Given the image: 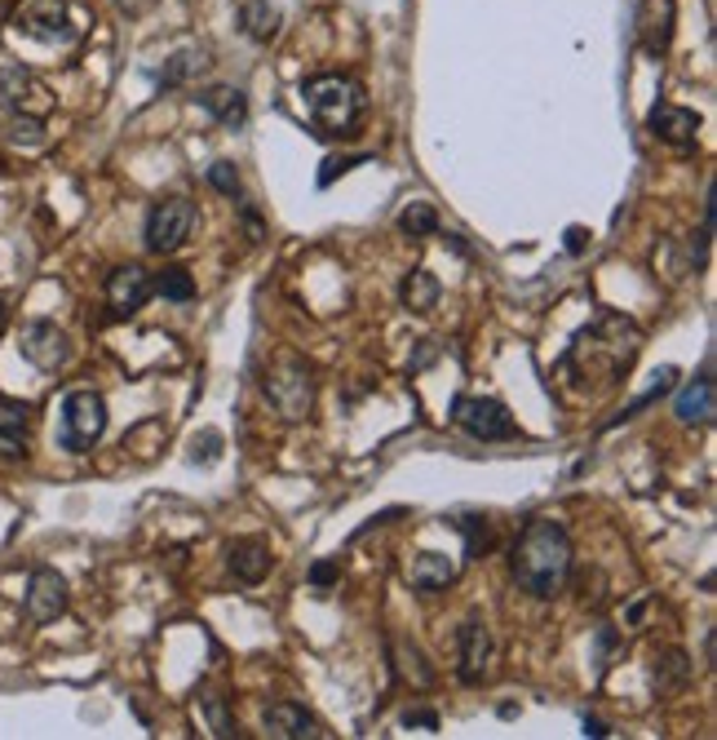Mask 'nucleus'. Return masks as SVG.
<instances>
[{"label": "nucleus", "mask_w": 717, "mask_h": 740, "mask_svg": "<svg viewBox=\"0 0 717 740\" xmlns=\"http://www.w3.org/2000/svg\"><path fill=\"white\" fill-rule=\"evenodd\" d=\"M452 421L478 444H497V440H519V421L510 417V408L501 399H483V395H456L452 399Z\"/></svg>", "instance_id": "423d86ee"}, {"label": "nucleus", "mask_w": 717, "mask_h": 740, "mask_svg": "<svg viewBox=\"0 0 717 740\" xmlns=\"http://www.w3.org/2000/svg\"><path fill=\"white\" fill-rule=\"evenodd\" d=\"M580 727H584V736H593V740H603V736H612V727H607L603 718H589V714H584V722H580Z\"/></svg>", "instance_id": "ea45409f"}, {"label": "nucleus", "mask_w": 717, "mask_h": 740, "mask_svg": "<svg viewBox=\"0 0 717 740\" xmlns=\"http://www.w3.org/2000/svg\"><path fill=\"white\" fill-rule=\"evenodd\" d=\"M673 382H678V368H660V373H656V382H651V390H647V395H638L634 403H625V412H616L612 421H603V431H616L621 421H634L638 412H647L651 403H660V399L673 390Z\"/></svg>", "instance_id": "5701e85b"}, {"label": "nucleus", "mask_w": 717, "mask_h": 740, "mask_svg": "<svg viewBox=\"0 0 717 740\" xmlns=\"http://www.w3.org/2000/svg\"><path fill=\"white\" fill-rule=\"evenodd\" d=\"M27 93H41V84H36V80H32L23 67L0 71V102H5V107L23 112V107H27Z\"/></svg>", "instance_id": "a878e982"}, {"label": "nucleus", "mask_w": 717, "mask_h": 740, "mask_svg": "<svg viewBox=\"0 0 717 740\" xmlns=\"http://www.w3.org/2000/svg\"><path fill=\"white\" fill-rule=\"evenodd\" d=\"M102 431H106V399L98 390H71L58 417V448L80 457L102 440Z\"/></svg>", "instance_id": "39448f33"}, {"label": "nucleus", "mask_w": 717, "mask_h": 740, "mask_svg": "<svg viewBox=\"0 0 717 740\" xmlns=\"http://www.w3.org/2000/svg\"><path fill=\"white\" fill-rule=\"evenodd\" d=\"M510 572L532 599H554L571 572V537L558 519H532L510 550Z\"/></svg>", "instance_id": "f03ea898"}, {"label": "nucleus", "mask_w": 717, "mask_h": 740, "mask_svg": "<svg viewBox=\"0 0 717 740\" xmlns=\"http://www.w3.org/2000/svg\"><path fill=\"white\" fill-rule=\"evenodd\" d=\"M208 186H213V191H221V195H230V200H239V169H235L230 160L208 164Z\"/></svg>", "instance_id": "7c9ffc66"}, {"label": "nucleus", "mask_w": 717, "mask_h": 740, "mask_svg": "<svg viewBox=\"0 0 717 740\" xmlns=\"http://www.w3.org/2000/svg\"><path fill=\"white\" fill-rule=\"evenodd\" d=\"M337 581H341V563H337V559L310 563V585H315V590H332Z\"/></svg>", "instance_id": "72a5a7b5"}, {"label": "nucleus", "mask_w": 717, "mask_h": 740, "mask_svg": "<svg viewBox=\"0 0 717 740\" xmlns=\"http://www.w3.org/2000/svg\"><path fill=\"white\" fill-rule=\"evenodd\" d=\"M151 297V275L143 266H115L106 275V301H111V315L115 320H129V315H138Z\"/></svg>", "instance_id": "f8f14e48"}, {"label": "nucleus", "mask_w": 717, "mask_h": 740, "mask_svg": "<svg viewBox=\"0 0 717 740\" xmlns=\"http://www.w3.org/2000/svg\"><path fill=\"white\" fill-rule=\"evenodd\" d=\"M195 107L208 112L221 129H244L249 125V93L235 89V84H213L195 93Z\"/></svg>", "instance_id": "4468645a"}, {"label": "nucleus", "mask_w": 717, "mask_h": 740, "mask_svg": "<svg viewBox=\"0 0 717 740\" xmlns=\"http://www.w3.org/2000/svg\"><path fill=\"white\" fill-rule=\"evenodd\" d=\"M456 581V563L447 559V555H439V550H421L417 559H412V590H421V594H439V590H447Z\"/></svg>", "instance_id": "aec40b11"}, {"label": "nucleus", "mask_w": 717, "mask_h": 740, "mask_svg": "<svg viewBox=\"0 0 717 740\" xmlns=\"http://www.w3.org/2000/svg\"><path fill=\"white\" fill-rule=\"evenodd\" d=\"M200 705H204V714H208V727H213V736H221V740L239 736V727H235V718H230V709H226V696H217V692H204V696H200Z\"/></svg>", "instance_id": "c85d7f7f"}, {"label": "nucleus", "mask_w": 717, "mask_h": 740, "mask_svg": "<svg viewBox=\"0 0 717 740\" xmlns=\"http://www.w3.org/2000/svg\"><path fill=\"white\" fill-rule=\"evenodd\" d=\"M673 412H678V421H686V426H704V421L713 417V368H704V373L678 395Z\"/></svg>", "instance_id": "6ab92c4d"}, {"label": "nucleus", "mask_w": 717, "mask_h": 740, "mask_svg": "<svg viewBox=\"0 0 717 740\" xmlns=\"http://www.w3.org/2000/svg\"><path fill=\"white\" fill-rule=\"evenodd\" d=\"M460 533H465V555L469 559H483L492 550V523L483 514H465L460 519Z\"/></svg>", "instance_id": "bb28decb"}, {"label": "nucleus", "mask_w": 717, "mask_h": 740, "mask_svg": "<svg viewBox=\"0 0 717 740\" xmlns=\"http://www.w3.org/2000/svg\"><path fill=\"white\" fill-rule=\"evenodd\" d=\"M488 670H492V629L478 616H469L456 629V679L465 687H478L488 679Z\"/></svg>", "instance_id": "1a4fd4ad"}, {"label": "nucleus", "mask_w": 717, "mask_h": 740, "mask_svg": "<svg viewBox=\"0 0 717 740\" xmlns=\"http://www.w3.org/2000/svg\"><path fill=\"white\" fill-rule=\"evenodd\" d=\"M226 568L235 572V581L244 585H262L271 572V546L262 537H244V542H230L226 550Z\"/></svg>", "instance_id": "f3484780"}, {"label": "nucleus", "mask_w": 717, "mask_h": 740, "mask_svg": "<svg viewBox=\"0 0 717 740\" xmlns=\"http://www.w3.org/2000/svg\"><path fill=\"white\" fill-rule=\"evenodd\" d=\"M439 297H443V284H439L425 266L408 271L403 284H399V301H403V310H412V315H430V310L439 306Z\"/></svg>", "instance_id": "4be33fe9"}, {"label": "nucleus", "mask_w": 717, "mask_h": 740, "mask_svg": "<svg viewBox=\"0 0 717 740\" xmlns=\"http://www.w3.org/2000/svg\"><path fill=\"white\" fill-rule=\"evenodd\" d=\"M354 164H368V156H328L323 169H319V186H332L341 173H350Z\"/></svg>", "instance_id": "473e14b6"}, {"label": "nucleus", "mask_w": 717, "mask_h": 740, "mask_svg": "<svg viewBox=\"0 0 717 740\" xmlns=\"http://www.w3.org/2000/svg\"><path fill=\"white\" fill-rule=\"evenodd\" d=\"M306 107H310V125L319 138H354L358 125H364L368 98L364 84L341 76V71H323L315 80H306Z\"/></svg>", "instance_id": "7ed1b4c3"}, {"label": "nucleus", "mask_w": 717, "mask_h": 740, "mask_svg": "<svg viewBox=\"0 0 717 740\" xmlns=\"http://www.w3.org/2000/svg\"><path fill=\"white\" fill-rule=\"evenodd\" d=\"M403 727L439 731V709H430V705H408V709H403Z\"/></svg>", "instance_id": "f704fd0d"}, {"label": "nucleus", "mask_w": 717, "mask_h": 740, "mask_svg": "<svg viewBox=\"0 0 717 740\" xmlns=\"http://www.w3.org/2000/svg\"><path fill=\"white\" fill-rule=\"evenodd\" d=\"M262 390H266L271 408H275L284 421H301V417H310V408H315V373H310V364H306L301 355H280V360L266 368Z\"/></svg>", "instance_id": "20e7f679"}, {"label": "nucleus", "mask_w": 717, "mask_h": 740, "mask_svg": "<svg viewBox=\"0 0 717 740\" xmlns=\"http://www.w3.org/2000/svg\"><path fill=\"white\" fill-rule=\"evenodd\" d=\"M10 138H14V143H41L45 134H41V125H36V121H14Z\"/></svg>", "instance_id": "4c0bfd02"}, {"label": "nucleus", "mask_w": 717, "mask_h": 740, "mask_svg": "<svg viewBox=\"0 0 717 740\" xmlns=\"http://www.w3.org/2000/svg\"><path fill=\"white\" fill-rule=\"evenodd\" d=\"M191 227H195V204H191L186 195H169V200H156V204H151L143 236H147V249H151V253H173V249L186 244Z\"/></svg>", "instance_id": "0eeeda50"}, {"label": "nucleus", "mask_w": 717, "mask_h": 740, "mask_svg": "<svg viewBox=\"0 0 717 740\" xmlns=\"http://www.w3.org/2000/svg\"><path fill=\"white\" fill-rule=\"evenodd\" d=\"M27 431H32V408L23 399H0V453L23 457L27 453Z\"/></svg>", "instance_id": "a211bd4d"}, {"label": "nucleus", "mask_w": 717, "mask_h": 740, "mask_svg": "<svg viewBox=\"0 0 717 740\" xmlns=\"http://www.w3.org/2000/svg\"><path fill=\"white\" fill-rule=\"evenodd\" d=\"M584 244H589L584 227H567V253H571V258H580V253H584Z\"/></svg>", "instance_id": "58836bf2"}, {"label": "nucleus", "mask_w": 717, "mask_h": 740, "mask_svg": "<svg viewBox=\"0 0 717 740\" xmlns=\"http://www.w3.org/2000/svg\"><path fill=\"white\" fill-rule=\"evenodd\" d=\"M217 457H221V431H204V435H195V440H191V462L213 466Z\"/></svg>", "instance_id": "2f4dec72"}, {"label": "nucleus", "mask_w": 717, "mask_h": 740, "mask_svg": "<svg viewBox=\"0 0 717 740\" xmlns=\"http://www.w3.org/2000/svg\"><path fill=\"white\" fill-rule=\"evenodd\" d=\"M14 27L32 41H45V45H71L80 36V27L71 23V10L62 0H23L14 10Z\"/></svg>", "instance_id": "6e6552de"}, {"label": "nucleus", "mask_w": 717, "mask_h": 740, "mask_svg": "<svg viewBox=\"0 0 717 740\" xmlns=\"http://www.w3.org/2000/svg\"><path fill=\"white\" fill-rule=\"evenodd\" d=\"M262 722H266V731H271L275 740H315V736H323V731H319V718H315L306 705H297V701H275V705H266Z\"/></svg>", "instance_id": "dca6fc26"}, {"label": "nucleus", "mask_w": 717, "mask_h": 740, "mask_svg": "<svg viewBox=\"0 0 717 740\" xmlns=\"http://www.w3.org/2000/svg\"><path fill=\"white\" fill-rule=\"evenodd\" d=\"M660 665H656V683H660V692H669V687H682L686 679H691V661H686V652H664V657H656Z\"/></svg>", "instance_id": "cd10ccee"}, {"label": "nucleus", "mask_w": 717, "mask_h": 740, "mask_svg": "<svg viewBox=\"0 0 717 740\" xmlns=\"http://www.w3.org/2000/svg\"><path fill=\"white\" fill-rule=\"evenodd\" d=\"M612 648H616V629H612V625H598V670L607 665Z\"/></svg>", "instance_id": "c9c22d12"}, {"label": "nucleus", "mask_w": 717, "mask_h": 740, "mask_svg": "<svg viewBox=\"0 0 717 740\" xmlns=\"http://www.w3.org/2000/svg\"><path fill=\"white\" fill-rule=\"evenodd\" d=\"M638 346H642V333L634 320H625L616 310H598L593 325H584L571 338L562 355V373L576 382V390H593V377H603V386H612L629 373Z\"/></svg>", "instance_id": "f257e3e1"}, {"label": "nucleus", "mask_w": 717, "mask_h": 740, "mask_svg": "<svg viewBox=\"0 0 717 740\" xmlns=\"http://www.w3.org/2000/svg\"><path fill=\"white\" fill-rule=\"evenodd\" d=\"M0 325H5V301H0Z\"/></svg>", "instance_id": "a19ab883"}, {"label": "nucleus", "mask_w": 717, "mask_h": 740, "mask_svg": "<svg viewBox=\"0 0 717 740\" xmlns=\"http://www.w3.org/2000/svg\"><path fill=\"white\" fill-rule=\"evenodd\" d=\"M673 19H678V0H642V5H638L634 36H638V49H642L647 58H664V54H669Z\"/></svg>", "instance_id": "9b49d317"}, {"label": "nucleus", "mask_w": 717, "mask_h": 740, "mask_svg": "<svg viewBox=\"0 0 717 740\" xmlns=\"http://www.w3.org/2000/svg\"><path fill=\"white\" fill-rule=\"evenodd\" d=\"M19 351H23L27 364H36V368H45V373H54V368H62V364L71 360V342H67V333H62L54 320H32V325L23 329Z\"/></svg>", "instance_id": "9d476101"}, {"label": "nucleus", "mask_w": 717, "mask_h": 740, "mask_svg": "<svg viewBox=\"0 0 717 740\" xmlns=\"http://www.w3.org/2000/svg\"><path fill=\"white\" fill-rule=\"evenodd\" d=\"M647 129H651L660 143H669V147L691 151L695 138H699V116L686 112V107H669V102H656L651 116H647Z\"/></svg>", "instance_id": "2eb2a0df"}, {"label": "nucleus", "mask_w": 717, "mask_h": 740, "mask_svg": "<svg viewBox=\"0 0 717 740\" xmlns=\"http://www.w3.org/2000/svg\"><path fill=\"white\" fill-rule=\"evenodd\" d=\"M239 32L258 45H271L280 36V10L271 0H239Z\"/></svg>", "instance_id": "412c9836"}, {"label": "nucleus", "mask_w": 717, "mask_h": 740, "mask_svg": "<svg viewBox=\"0 0 717 740\" xmlns=\"http://www.w3.org/2000/svg\"><path fill=\"white\" fill-rule=\"evenodd\" d=\"M191 71H204V54H173V58H169V67H164L156 80L169 89V84H182Z\"/></svg>", "instance_id": "c756f323"}, {"label": "nucleus", "mask_w": 717, "mask_h": 740, "mask_svg": "<svg viewBox=\"0 0 717 740\" xmlns=\"http://www.w3.org/2000/svg\"><path fill=\"white\" fill-rule=\"evenodd\" d=\"M399 236H408V240H430V236H439V214L430 204H408L403 214H399Z\"/></svg>", "instance_id": "393cba45"}, {"label": "nucleus", "mask_w": 717, "mask_h": 740, "mask_svg": "<svg viewBox=\"0 0 717 740\" xmlns=\"http://www.w3.org/2000/svg\"><path fill=\"white\" fill-rule=\"evenodd\" d=\"M23 607H27V616H32L36 625L58 621V616L67 612V581H62L54 568H36V572L27 577V599H23Z\"/></svg>", "instance_id": "ddd939ff"}, {"label": "nucleus", "mask_w": 717, "mask_h": 740, "mask_svg": "<svg viewBox=\"0 0 717 740\" xmlns=\"http://www.w3.org/2000/svg\"><path fill=\"white\" fill-rule=\"evenodd\" d=\"M239 214H244L249 240H262V236H266V227H262V214H258V208H253V204H244V200H239Z\"/></svg>", "instance_id": "e433bc0d"}, {"label": "nucleus", "mask_w": 717, "mask_h": 740, "mask_svg": "<svg viewBox=\"0 0 717 740\" xmlns=\"http://www.w3.org/2000/svg\"><path fill=\"white\" fill-rule=\"evenodd\" d=\"M151 293H160L164 301H191L195 297V280H191V271L186 266H164L160 275H151Z\"/></svg>", "instance_id": "b1692460"}]
</instances>
